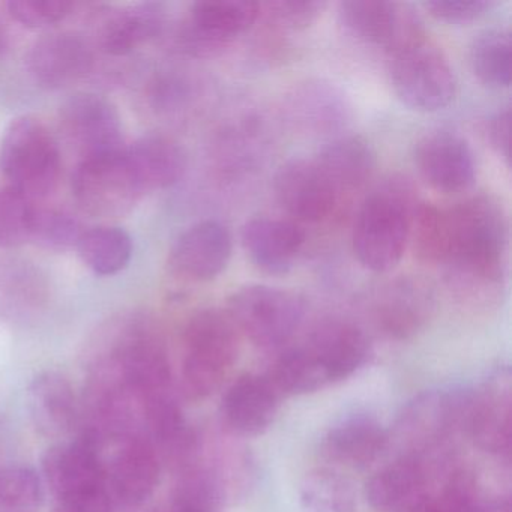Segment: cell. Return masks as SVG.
I'll use <instances>...</instances> for the list:
<instances>
[{"label":"cell","instance_id":"obj_1","mask_svg":"<svg viewBox=\"0 0 512 512\" xmlns=\"http://www.w3.org/2000/svg\"><path fill=\"white\" fill-rule=\"evenodd\" d=\"M449 253L446 278L464 296H493L502 286L508 224L502 206L488 196H475L448 209Z\"/></svg>","mask_w":512,"mask_h":512},{"label":"cell","instance_id":"obj_2","mask_svg":"<svg viewBox=\"0 0 512 512\" xmlns=\"http://www.w3.org/2000/svg\"><path fill=\"white\" fill-rule=\"evenodd\" d=\"M418 202L415 187L400 176L386 179L365 197L352 235L353 253L365 269L385 274L400 263Z\"/></svg>","mask_w":512,"mask_h":512},{"label":"cell","instance_id":"obj_3","mask_svg":"<svg viewBox=\"0 0 512 512\" xmlns=\"http://www.w3.org/2000/svg\"><path fill=\"white\" fill-rule=\"evenodd\" d=\"M239 331L229 313L217 308L199 311L185 328L179 391L190 401L211 397L238 359Z\"/></svg>","mask_w":512,"mask_h":512},{"label":"cell","instance_id":"obj_4","mask_svg":"<svg viewBox=\"0 0 512 512\" xmlns=\"http://www.w3.org/2000/svg\"><path fill=\"white\" fill-rule=\"evenodd\" d=\"M0 164L11 188L37 200L55 191L61 175V154L49 128L32 116L14 119L5 131Z\"/></svg>","mask_w":512,"mask_h":512},{"label":"cell","instance_id":"obj_5","mask_svg":"<svg viewBox=\"0 0 512 512\" xmlns=\"http://www.w3.org/2000/svg\"><path fill=\"white\" fill-rule=\"evenodd\" d=\"M389 79L401 103L416 112L445 109L457 94V79L442 50L428 35L388 55Z\"/></svg>","mask_w":512,"mask_h":512},{"label":"cell","instance_id":"obj_6","mask_svg":"<svg viewBox=\"0 0 512 512\" xmlns=\"http://www.w3.org/2000/svg\"><path fill=\"white\" fill-rule=\"evenodd\" d=\"M239 334L262 349L284 346L304 319V302L278 287L251 284L236 290L227 307Z\"/></svg>","mask_w":512,"mask_h":512},{"label":"cell","instance_id":"obj_7","mask_svg":"<svg viewBox=\"0 0 512 512\" xmlns=\"http://www.w3.org/2000/svg\"><path fill=\"white\" fill-rule=\"evenodd\" d=\"M103 446L82 431L70 442L52 446L43 457V484L55 505L76 502L107 491Z\"/></svg>","mask_w":512,"mask_h":512},{"label":"cell","instance_id":"obj_8","mask_svg":"<svg viewBox=\"0 0 512 512\" xmlns=\"http://www.w3.org/2000/svg\"><path fill=\"white\" fill-rule=\"evenodd\" d=\"M73 194L80 208L89 215L115 218L128 214L143 191L128 166L124 152L80 161L73 175Z\"/></svg>","mask_w":512,"mask_h":512},{"label":"cell","instance_id":"obj_9","mask_svg":"<svg viewBox=\"0 0 512 512\" xmlns=\"http://www.w3.org/2000/svg\"><path fill=\"white\" fill-rule=\"evenodd\" d=\"M61 128L80 161L124 154V128L118 110L95 94L73 95L61 107Z\"/></svg>","mask_w":512,"mask_h":512},{"label":"cell","instance_id":"obj_10","mask_svg":"<svg viewBox=\"0 0 512 512\" xmlns=\"http://www.w3.org/2000/svg\"><path fill=\"white\" fill-rule=\"evenodd\" d=\"M338 20L350 37L380 47L386 55L427 35L418 14L394 2L347 0L338 7Z\"/></svg>","mask_w":512,"mask_h":512},{"label":"cell","instance_id":"obj_11","mask_svg":"<svg viewBox=\"0 0 512 512\" xmlns=\"http://www.w3.org/2000/svg\"><path fill=\"white\" fill-rule=\"evenodd\" d=\"M260 17V4L247 0H205L191 8L181 32V46L196 58H215L236 38L253 28Z\"/></svg>","mask_w":512,"mask_h":512},{"label":"cell","instance_id":"obj_12","mask_svg":"<svg viewBox=\"0 0 512 512\" xmlns=\"http://www.w3.org/2000/svg\"><path fill=\"white\" fill-rule=\"evenodd\" d=\"M512 383L508 370H497L478 388L466 391L463 431L488 454L511 451Z\"/></svg>","mask_w":512,"mask_h":512},{"label":"cell","instance_id":"obj_13","mask_svg":"<svg viewBox=\"0 0 512 512\" xmlns=\"http://www.w3.org/2000/svg\"><path fill=\"white\" fill-rule=\"evenodd\" d=\"M464 397L466 391H433L410 403L400 421L404 454L436 460L446 440L463 431Z\"/></svg>","mask_w":512,"mask_h":512},{"label":"cell","instance_id":"obj_14","mask_svg":"<svg viewBox=\"0 0 512 512\" xmlns=\"http://www.w3.org/2000/svg\"><path fill=\"white\" fill-rule=\"evenodd\" d=\"M161 458L145 433L131 434L116 442L109 461H104L107 493L115 509H131L145 503L160 482Z\"/></svg>","mask_w":512,"mask_h":512},{"label":"cell","instance_id":"obj_15","mask_svg":"<svg viewBox=\"0 0 512 512\" xmlns=\"http://www.w3.org/2000/svg\"><path fill=\"white\" fill-rule=\"evenodd\" d=\"M275 197L293 223H320L334 212L340 196L316 161H287L274 179Z\"/></svg>","mask_w":512,"mask_h":512},{"label":"cell","instance_id":"obj_16","mask_svg":"<svg viewBox=\"0 0 512 512\" xmlns=\"http://www.w3.org/2000/svg\"><path fill=\"white\" fill-rule=\"evenodd\" d=\"M415 163L425 182L440 193H460L475 181L472 149L467 140L454 131L425 134L416 145Z\"/></svg>","mask_w":512,"mask_h":512},{"label":"cell","instance_id":"obj_17","mask_svg":"<svg viewBox=\"0 0 512 512\" xmlns=\"http://www.w3.org/2000/svg\"><path fill=\"white\" fill-rule=\"evenodd\" d=\"M433 463L436 461L403 454L377 470L365 487L371 508L376 512H410L427 502Z\"/></svg>","mask_w":512,"mask_h":512},{"label":"cell","instance_id":"obj_18","mask_svg":"<svg viewBox=\"0 0 512 512\" xmlns=\"http://www.w3.org/2000/svg\"><path fill=\"white\" fill-rule=\"evenodd\" d=\"M233 239L220 221L206 220L185 230L170 251L173 271L193 281H211L229 265Z\"/></svg>","mask_w":512,"mask_h":512},{"label":"cell","instance_id":"obj_19","mask_svg":"<svg viewBox=\"0 0 512 512\" xmlns=\"http://www.w3.org/2000/svg\"><path fill=\"white\" fill-rule=\"evenodd\" d=\"M436 305L430 281L406 275L389 281L376 299L377 325L395 338L412 337L430 319Z\"/></svg>","mask_w":512,"mask_h":512},{"label":"cell","instance_id":"obj_20","mask_svg":"<svg viewBox=\"0 0 512 512\" xmlns=\"http://www.w3.org/2000/svg\"><path fill=\"white\" fill-rule=\"evenodd\" d=\"M329 383L347 379L367 364L370 338L355 323L331 319L320 323L304 344Z\"/></svg>","mask_w":512,"mask_h":512},{"label":"cell","instance_id":"obj_21","mask_svg":"<svg viewBox=\"0 0 512 512\" xmlns=\"http://www.w3.org/2000/svg\"><path fill=\"white\" fill-rule=\"evenodd\" d=\"M94 65V56L85 40L73 34H55L41 38L26 58L29 76L37 85L61 89L86 76Z\"/></svg>","mask_w":512,"mask_h":512},{"label":"cell","instance_id":"obj_22","mask_svg":"<svg viewBox=\"0 0 512 512\" xmlns=\"http://www.w3.org/2000/svg\"><path fill=\"white\" fill-rule=\"evenodd\" d=\"M242 247L251 263L269 275H284L295 266L305 244V233L290 220L259 217L247 221Z\"/></svg>","mask_w":512,"mask_h":512},{"label":"cell","instance_id":"obj_23","mask_svg":"<svg viewBox=\"0 0 512 512\" xmlns=\"http://www.w3.org/2000/svg\"><path fill=\"white\" fill-rule=\"evenodd\" d=\"M280 398L268 377L244 374L224 394V424L239 436H259L274 422Z\"/></svg>","mask_w":512,"mask_h":512},{"label":"cell","instance_id":"obj_24","mask_svg":"<svg viewBox=\"0 0 512 512\" xmlns=\"http://www.w3.org/2000/svg\"><path fill=\"white\" fill-rule=\"evenodd\" d=\"M28 410L35 428L50 439L68 436L82 419V406L64 374H38L28 389Z\"/></svg>","mask_w":512,"mask_h":512},{"label":"cell","instance_id":"obj_25","mask_svg":"<svg viewBox=\"0 0 512 512\" xmlns=\"http://www.w3.org/2000/svg\"><path fill=\"white\" fill-rule=\"evenodd\" d=\"M388 442V433L376 418L368 413H352L329 428L322 448L335 463L365 467L383 454Z\"/></svg>","mask_w":512,"mask_h":512},{"label":"cell","instance_id":"obj_26","mask_svg":"<svg viewBox=\"0 0 512 512\" xmlns=\"http://www.w3.org/2000/svg\"><path fill=\"white\" fill-rule=\"evenodd\" d=\"M125 158L143 193L172 187L187 169L184 149L169 137H142L127 148Z\"/></svg>","mask_w":512,"mask_h":512},{"label":"cell","instance_id":"obj_27","mask_svg":"<svg viewBox=\"0 0 512 512\" xmlns=\"http://www.w3.org/2000/svg\"><path fill=\"white\" fill-rule=\"evenodd\" d=\"M338 196L353 193L367 184L376 167V155L362 137H338L314 158Z\"/></svg>","mask_w":512,"mask_h":512},{"label":"cell","instance_id":"obj_28","mask_svg":"<svg viewBox=\"0 0 512 512\" xmlns=\"http://www.w3.org/2000/svg\"><path fill=\"white\" fill-rule=\"evenodd\" d=\"M163 8L155 4L134 5L109 14L100 28V46L113 56H124L163 32Z\"/></svg>","mask_w":512,"mask_h":512},{"label":"cell","instance_id":"obj_29","mask_svg":"<svg viewBox=\"0 0 512 512\" xmlns=\"http://www.w3.org/2000/svg\"><path fill=\"white\" fill-rule=\"evenodd\" d=\"M289 110L296 125L316 134L341 130L349 116L343 94L323 82H308L296 88L289 98Z\"/></svg>","mask_w":512,"mask_h":512},{"label":"cell","instance_id":"obj_30","mask_svg":"<svg viewBox=\"0 0 512 512\" xmlns=\"http://www.w3.org/2000/svg\"><path fill=\"white\" fill-rule=\"evenodd\" d=\"M448 209L419 200L410 220L409 245L416 259L428 265H443L449 253Z\"/></svg>","mask_w":512,"mask_h":512},{"label":"cell","instance_id":"obj_31","mask_svg":"<svg viewBox=\"0 0 512 512\" xmlns=\"http://www.w3.org/2000/svg\"><path fill=\"white\" fill-rule=\"evenodd\" d=\"M83 263L98 275H113L125 268L133 256V241L119 227H95L83 232L77 244Z\"/></svg>","mask_w":512,"mask_h":512},{"label":"cell","instance_id":"obj_32","mask_svg":"<svg viewBox=\"0 0 512 512\" xmlns=\"http://www.w3.org/2000/svg\"><path fill=\"white\" fill-rule=\"evenodd\" d=\"M266 377L281 397L311 394L329 385L305 346L290 347L281 352Z\"/></svg>","mask_w":512,"mask_h":512},{"label":"cell","instance_id":"obj_33","mask_svg":"<svg viewBox=\"0 0 512 512\" xmlns=\"http://www.w3.org/2000/svg\"><path fill=\"white\" fill-rule=\"evenodd\" d=\"M470 65L479 82L494 89L511 85V34L505 29L482 32L470 47Z\"/></svg>","mask_w":512,"mask_h":512},{"label":"cell","instance_id":"obj_34","mask_svg":"<svg viewBox=\"0 0 512 512\" xmlns=\"http://www.w3.org/2000/svg\"><path fill=\"white\" fill-rule=\"evenodd\" d=\"M301 502L305 512H355L352 485L334 470L308 473L301 485Z\"/></svg>","mask_w":512,"mask_h":512},{"label":"cell","instance_id":"obj_35","mask_svg":"<svg viewBox=\"0 0 512 512\" xmlns=\"http://www.w3.org/2000/svg\"><path fill=\"white\" fill-rule=\"evenodd\" d=\"M44 503L40 473L28 466L0 469V512H38Z\"/></svg>","mask_w":512,"mask_h":512},{"label":"cell","instance_id":"obj_36","mask_svg":"<svg viewBox=\"0 0 512 512\" xmlns=\"http://www.w3.org/2000/svg\"><path fill=\"white\" fill-rule=\"evenodd\" d=\"M437 512H499L500 502H493L479 487L478 479L466 469L449 473L442 490L431 497Z\"/></svg>","mask_w":512,"mask_h":512},{"label":"cell","instance_id":"obj_37","mask_svg":"<svg viewBox=\"0 0 512 512\" xmlns=\"http://www.w3.org/2000/svg\"><path fill=\"white\" fill-rule=\"evenodd\" d=\"M82 224L65 211L35 208L29 241L50 251H65L77 247L82 238Z\"/></svg>","mask_w":512,"mask_h":512},{"label":"cell","instance_id":"obj_38","mask_svg":"<svg viewBox=\"0 0 512 512\" xmlns=\"http://www.w3.org/2000/svg\"><path fill=\"white\" fill-rule=\"evenodd\" d=\"M35 206L14 188L0 190V247L14 248L29 242Z\"/></svg>","mask_w":512,"mask_h":512},{"label":"cell","instance_id":"obj_39","mask_svg":"<svg viewBox=\"0 0 512 512\" xmlns=\"http://www.w3.org/2000/svg\"><path fill=\"white\" fill-rule=\"evenodd\" d=\"M218 500L214 479L203 470H188L176 487L169 512H217Z\"/></svg>","mask_w":512,"mask_h":512},{"label":"cell","instance_id":"obj_40","mask_svg":"<svg viewBox=\"0 0 512 512\" xmlns=\"http://www.w3.org/2000/svg\"><path fill=\"white\" fill-rule=\"evenodd\" d=\"M325 8V2L316 0H278L260 4V16L281 31L299 32L313 26Z\"/></svg>","mask_w":512,"mask_h":512},{"label":"cell","instance_id":"obj_41","mask_svg":"<svg viewBox=\"0 0 512 512\" xmlns=\"http://www.w3.org/2000/svg\"><path fill=\"white\" fill-rule=\"evenodd\" d=\"M8 13L26 28L41 29L64 20L73 10L67 0H11Z\"/></svg>","mask_w":512,"mask_h":512},{"label":"cell","instance_id":"obj_42","mask_svg":"<svg viewBox=\"0 0 512 512\" xmlns=\"http://www.w3.org/2000/svg\"><path fill=\"white\" fill-rule=\"evenodd\" d=\"M494 5L491 0H436L425 2L424 8L439 22L466 25L490 13Z\"/></svg>","mask_w":512,"mask_h":512},{"label":"cell","instance_id":"obj_43","mask_svg":"<svg viewBox=\"0 0 512 512\" xmlns=\"http://www.w3.org/2000/svg\"><path fill=\"white\" fill-rule=\"evenodd\" d=\"M487 140L493 151L509 164V148H511V107L497 110L487 121L485 127Z\"/></svg>","mask_w":512,"mask_h":512},{"label":"cell","instance_id":"obj_44","mask_svg":"<svg viewBox=\"0 0 512 512\" xmlns=\"http://www.w3.org/2000/svg\"><path fill=\"white\" fill-rule=\"evenodd\" d=\"M5 44H7V32H5L4 25L0 23V53L5 49Z\"/></svg>","mask_w":512,"mask_h":512}]
</instances>
